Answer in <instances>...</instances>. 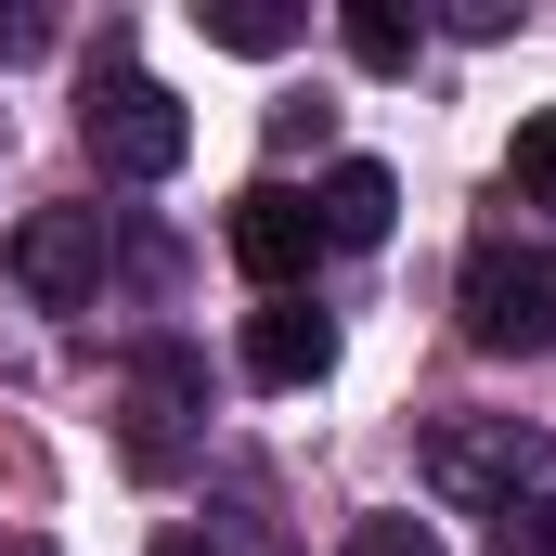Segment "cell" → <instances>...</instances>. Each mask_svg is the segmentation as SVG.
<instances>
[{"label": "cell", "mask_w": 556, "mask_h": 556, "mask_svg": "<svg viewBox=\"0 0 556 556\" xmlns=\"http://www.w3.org/2000/svg\"><path fill=\"white\" fill-rule=\"evenodd\" d=\"M78 130H91V155H104V181H168V168L194 155L181 91H168V78H142V65H91Z\"/></svg>", "instance_id": "1"}, {"label": "cell", "mask_w": 556, "mask_h": 556, "mask_svg": "<svg viewBox=\"0 0 556 556\" xmlns=\"http://www.w3.org/2000/svg\"><path fill=\"white\" fill-rule=\"evenodd\" d=\"M544 466H556V440L518 415H440L427 427V492H453V505H518Z\"/></svg>", "instance_id": "2"}, {"label": "cell", "mask_w": 556, "mask_h": 556, "mask_svg": "<svg viewBox=\"0 0 556 556\" xmlns=\"http://www.w3.org/2000/svg\"><path fill=\"white\" fill-rule=\"evenodd\" d=\"M453 298H466V337H479V350H505V363H531V350L556 337V285H544V260H531V247H505V233H479V247H466Z\"/></svg>", "instance_id": "3"}, {"label": "cell", "mask_w": 556, "mask_h": 556, "mask_svg": "<svg viewBox=\"0 0 556 556\" xmlns=\"http://www.w3.org/2000/svg\"><path fill=\"white\" fill-rule=\"evenodd\" d=\"M13 285H26L39 311H91V298H104V207H39V220L13 233Z\"/></svg>", "instance_id": "4"}, {"label": "cell", "mask_w": 556, "mask_h": 556, "mask_svg": "<svg viewBox=\"0 0 556 556\" xmlns=\"http://www.w3.org/2000/svg\"><path fill=\"white\" fill-rule=\"evenodd\" d=\"M233 260H247V273L285 298V285L324 260V220H311V194H285V181H247V194H233Z\"/></svg>", "instance_id": "5"}, {"label": "cell", "mask_w": 556, "mask_h": 556, "mask_svg": "<svg viewBox=\"0 0 556 556\" xmlns=\"http://www.w3.org/2000/svg\"><path fill=\"white\" fill-rule=\"evenodd\" d=\"M247 376H260V389H311V376H337V324H324L311 298L247 311Z\"/></svg>", "instance_id": "6"}, {"label": "cell", "mask_w": 556, "mask_h": 556, "mask_svg": "<svg viewBox=\"0 0 556 556\" xmlns=\"http://www.w3.org/2000/svg\"><path fill=\"white\" fill-rule=\"evenodd\" d=\"M311 220H324V247H389V220H402V181H389L376 155H350V168H324Z\"/></svg>", "instance_id": "7"}, {"label": "cell", "mask_w": 556, "mask_h": 556, "mask_svg": "<svg viewBox=\"0 0 556 556\" xmlns=\"http://www.w3.org/2000/svg\"><path fill=\"white\" fill-rule=\"evenodd\" d=\"M130 402H142V415H130V466H181V402H194V363H181V350H155Z\"/></svg>", "instance_id": "8"}, {"label": "cell", "mask_w": 556, "mask_h": 556, "mask_svg": "<svg viewBox=\"0 0 556 556\" xmlns=\"http://www.w3.org/2000/svg\"><path fill=\"white\" fill-rule=\"evenodd\" d=\"M337 39H350V65H376V78H402V65H415V13H402V0H350V13H337Z\"/></svg>", "instance_id": "9"}, {"label": "cell", "mask_w": 556, "mask_h": 556, "mask_svg": "<svg viewBox=\"0 0 556 556\" xmlns=\"http://www.w3.org/2000/svg\"><path fill=\"white\" fill-rule=\"evenodd\" d=\"M194 26H207L220 52H285V39H298L285 0H194Z\"/></svg>", "instance_id": "10"}, {"label": "cell", "mask_w": 556, "mask_h": 556, "mask_svg": "<svg viewBox=\"0 0 556 556\" xmlns=\"http://www.w3.org/2000/svg\"><path fill=\"white\" fill-rule=\"evenodd\" d=\"M505 181H518V207H556V117H518V142H505Z\"/></svg>", "instance_id": "11"}, {"label": "cell", "mask_w": 556, "mask_h": 556, "mask_svg": "<svg viewBox=\"0 0 556 556\" xmlns=\"http://www.w3.org/2000/svg\"><path fill=\"white\" fill-rule=\"evenodd\" d=\"M492 556H556V492H531V505H505V531H492Z\"/></svg>", "instance_id": "12"}, {"label": "cell", "mask_w": 556, "mask_h": 556, "mask_svg": "<svg viewBox=\"0 0 556 556\" xmlns=\"http://www.w3.org/2000/svg\"><path fill=\"white\" fill-rule=\"evenodd\" d=\"M350 556H440V531H427V518H363Z\"/></svg>", "instance_id": "13"}, {"label": "cell", "mask_w": 556, "mask_h": 556, "mask_svg": "<svg viewBox=\"0 0 556 556\" xmlns=\"http://www.w3.org/2000/svg\"><path fill=\"white\" fill-rule=\"evenodd\" d=\"M155 556H220V544H207V531H155Z\"/></svg>", "instance_id": "14"}, {"label": "cell", "mask_w": 556, "mask_h": 556, "mask_svg": "<svg viewBox=\"0 0 556 556\" xmlns=\"http://www.w3.org/2000/svg\"><path fill=\"white\" fill-rule=\"evenodd\" d=\"M0 556H39V544H0Z\"/></svg>", "instance_id": "15"}]
</instances>
